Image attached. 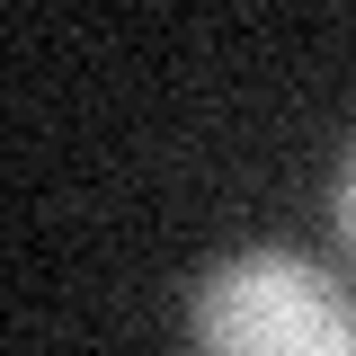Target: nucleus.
I'll return each instance as SVG.
<instances>
[{"label": "nucleus", "mask_w": 356, "mask_h": 356, "mask_svg": "<svg viewBox=\"0 0 356 356\" xmlns=\"http://www.w3.org/2000/svg\"><path fill=\"white\" fill-rule=\"evenodd\" d=\"M330 222H339V250H348V267H356V152L339 161V187H330Z\"/></svg>", "instance_id": "f03ea898"}, {"label": "nucleus", "mask_w": 356, "mask_h": 356, "mask_svg": "<svg viewBox=\"0 0 356 356\" xmlns=\"http://www.w3.org/2000/svg\"><path fill=\"white\" fill-rule=\"evenodd\" d=\"M196 356H356V303L303 250H232L187 294Z\"/></svg>", "instance_id": "f257e3e1"}]
</instances>
